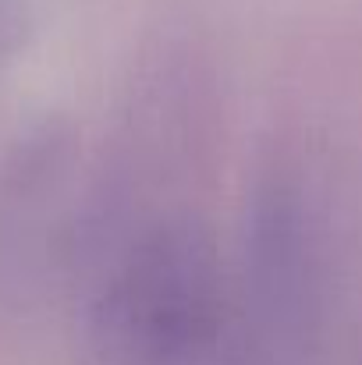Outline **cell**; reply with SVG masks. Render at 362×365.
Masks as SVG:
<instances>
[{
	"mask_svg": "<svg viewBox=\"0 0 362 365\" xmlns=\"http://www.w3.org/2000/svg\"><path fill=\"white\" fill-rule=\"evenodd\" d=\"M217 259L188 231L139 245L104 298V334L124 365H185L217 330Z\"/></svg>",
	"mask_w": 362,
	"mask_h": 365,
	"instance_id": "obj_1",
	"label": "cell"
}]
</instances>
